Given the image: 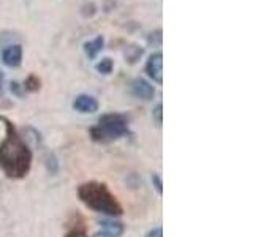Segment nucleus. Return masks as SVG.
Masks as SVG:
<instances>
[{"mask_svg": "<svg viewBox=\"0 0 253 237\" xmlns=\"http://www.w3.org/2000/svg\"><path fill=\"white\" fill-rule=\"evenodd\" d=\"M131 93L134 95L136 98L139 100H144V101H149V100H152L154 98V95H155V89H154V85L147 82L146 79H134V81L131 82Z\"/></svg>", "mask_w": 253, "mask_h": 237, "instance_id": "nucleus-5", "label": "nucleus"}, {"mask_svg": "<svg viewBox=\"0 0 253 237\" xmlns=\"http://www.w3.org/2000/svg\"><path fill=\"white\" fill-rule=\"evenodd\" d=\"M3 81H5V76L2 71H0V90H2V87H3Z\"/></svg>", "mask_w": 253, "mask_h": 237, "instance_id": "nucleus-19", "label": "nucleus"}, {"mask_svg": "<svg viewBox=\"0 0 253 237\" xmlns=\"http://www.w3.org/2000/svg\"><path fill=\"white\" fill-rule=\"evenodd\" d=\"M73 108L81 114H93L98 111V101L92 95H78L73 101Z\"/></svg>", "mask_w": 253, "mask_h": 237, "instance_id": "nucleus-6", "label": "nucleus"}, {"mask_svg": "<svg viewBox=\"0 0 253 237\" xmlns=\"http://www.w3.org/2000/svg\"><path fill=\"white\" fill-rule=\"evenodd\" d=\"M142 52H144V49H142L141 46H138V44H128V46L125 47L124 55H125V59H126V62H128V63H134L136 60H139Z\"/></svg>", "mask_w": 253, "mask_h": 237, "instance_id": "nucleus-10", "label": "nucleus"}, {"mask_svg": "<svg viewBox=\"0 0 253 237\" xmlns=\"http://www.w3.org/2000/svg\"><path fill=\"white\" fill-rule=\"evenodd\" d=\"M24 89L26 90H38L40 89V81L35 78V76H29L27 79H26V82H24Z\"/></svg>", "mask_w": 253, "mask_h": 237, "instance_id": "nucleus-12", "label": "nucleus"}, {"mask_svg": "<svg viewBox=\"0 0 253 237\" xmlns=\"http://www.w3.org/2000/svg\"><path fill=\"white\" fill-rule=\"evenodd\" d=\"M92 237H109V236H108V234H105V233L101 231V233H97V234H93Z\"/></svg>", "mask_w": 253, "mask_h": 237, "instance_id": "nucleus-20", "label": "nucleus"}, {"mask_svg": "<svg viewBox=\"0 0 253 237\" xmlns=\"http://www.w3.org/2000/svg\"><path fill=\"white\" fill-rule=\"evenodd\" d=\"M152 117H154V120H155L157 125H162V122H163V106H162V103H158V105L154 108Z\"/></svg>", "mask_w": 253, "mask_h": 237, "instance_id": "nucleus-13", "label": "nucleus"}, {"mask_svg": "<svg viewBox=\"0 0 253 237\" xmlns=\"http://www.w3.org/2000/svg\"><path fill=\"white\" fill-rule=\"evenodd\" d=\"M95 5L90 2V3H84L83 6H81V13H83V16H85V18H90V16H93L95 14Z\"/></svg>", "mask_w": 253, "mask_h": 237, "instance_id": "nucleus-14", "label": "nucleus"}, {"mask_svg": "<svg viewBox=\"0 0 253 237\" xmlns=\"http://www.w3.org/2000/svg\"><path fill=\"white\" fill-rule=\"evenodd\" d=\"M146 237H163V229H162L160 226H158V228H154V229H150Z\"/></svg>", "mask_w": 253, "mask_h": 237, "instance_id": "nucleus-17", "label": "nucleus"}, {"mask_svg": "<svg viewBox=\"0 0 253 237\" xmlns=\"http://www.w3.org/2000/svg\"><path fill=\"white\" fill-rule=\"evenodd\" d=\"M100 225L103 228V233L108 234L109 237H121L124 234V225L121 223V221H116V220H103Z\"/></svg>", "mask_w": 253, "mask_h": 237, "instance_id": "nucleus-9", "label": "nucleus"}, {"mask_svg": "<svg viewBox=\"0 0 253 237\" xmlns=\"http://www.w3.org/2000/svg\"><path fill=\"white\" fill-rule=\"evenodd\" d=\"M78 196L87 207L95 212L106 213L111 217H117L122 213V205L119 204L116 196L109 192V188L100 182H87L78 188Z\"/></svg>", "mask_w": 253, "mask_h": 237, "instance_id": "nucleus-2", "label": "nucleus"}, {"mask_svg": "<svg viewBox=\"0 0 253 237\" xmlns=\"http://www.w3.org/2000/svg\"><path fill=\"white\" fill-rule=\"evenodd\" d=\"M95 70L98 71L100 75H111L113 73V70H114V62L113 59H109V57H105V59H101L97 62V65H95Z\"/></svg>", "mask_w": 253, "mask_h": 237, "instance_id": "nucleus-11", "label": "nucleus"}, {"mask_svg": "<svg viewBox=\"0 0 253 237\" xmlns=\"http://www.w3.org/2000/svg\"><path fill=\"white\" fill-rule=\"evenodd\" d=\"M6 136L0 144V166L8 177H24L30 169L32 152L27 144L18 136L11 123L6 122Z\"/></svg>", "mask_w": 253, "mask_h": 237, "instance_id": "nucleus-1", "label": "nucleus"}, {"mask_svg": "<svg viewBox=\"0 0 253 237\" xmlns=\"http://www.w3.org/2000/svg\"><path fill=\"white\" fill-rule=\"evenodd\" d=\"M67 237H87V236H85V233H84V229L76 228V229H71V231L67 234Z\"/></svg>", "mask_w": 253, "mask_h": 237, "instance_id": "nucleus-16", "label": "nucleus"}, {"mask_svg": "<svg viewBox=\"0 0 253 237\" xmlns=\"http://www.w3.org/2000/svg\"><path fill=\"white\" fill-rule=\"evenodd\" d=\"M103 47H105V37L98 35V37H95L93 40H90V41L84 43V52H85V55L89 59H95L101 52Z\"/></svg>", "mask_w": 253, "mask_h": 237, "instance_id": "nucleus-8", "label": "nucleus"}, {"mask_svg": "<svg viewBox=\"0 0 253 237\" xmlns=\"http://www.w3.org/2000/svg\"><path fill=\"white\" fill-rule=\"evenodd\" d=\"M2 60L6 67L18 68L22 62V46L21 44H10L6 46L2 52Z\"/></svg>", "mask_w": 253, "mask_h": 237, "instance_id": "nucleus-7", "label": "nucleus"}, {"mask_svg": "<svg viewBox=\"0 0 253 237\" xmlns=\"http://www.w3.org/2000/svg\"><path fill=\"white\" fill-rule=\"evenodd\" d=\"M128 134V122L121 114H105L98 125L92 128V136L97 141H114Z\"/></svg>", "mask_w": 253, "mask_h": 237, "instance_id": "nucleus-3", "label": "nucleus"}, {"mask_svg": "<svg viewBox=\"0 0 253 237\" xmlns=\"http://www.w3.org/2000/svg\"><path fill=\"white\" fill-rule=\"evenodd\" d=\"M152 182H154V184H155V188H157V192L162 195L163 188H162V179H160V176H158V174H155V176H152Z\"/></svg>", "mask_w": 253, "mask_h": 237, "instance_id": "nucleus-18", "label": "nucleus"}, {"mask_svg": "<svg viewBox=\"0 0 253 237\" xmlns=\"http://www.w3.org/2000/svg\"><path fill=\"white\" fill-rule=\"evenodd\" d=\"M147 41L149 44H162V30H155L154 34H150Z\"/></svg>", "mask_w": 253, "mask_h": 237, "instance_id": "nucleus-15", "label": "nucleus"}, {"mask_svg": "<svg viewBox=\"0 0 253 237\" xmlns=\"http://www.w3.org/2000/svg\"><path fill=\"white\" fill-rule=\"evenodd\" d=\"M146 73L149 78H152V81L157 84L163 82V54L162 52H154L149 55L146 62Z\"/></svg>", "mask_w": 253, "mask_h": 237, "instance_id": "nucleus-4", "label": "nucleus"}]
</instances>
